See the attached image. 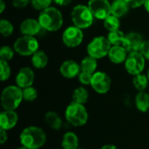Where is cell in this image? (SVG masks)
<instances>
[{
  "label": "cell",
  "instance_id": "1",
  "mask_svg": "<svg viewBox=\"0 0 149 149\" xmlns=\"http://www.w3.org/2000/svg\"><path fill=\"white\" fill-rule=\"evenodd\" d=\"M19 141L21 145L27 149H38L46 142V134L42 128L31 126L21 132Z\"/></svg>",
  "mask_w": 149,
  "mask_h": 149
},
{
  "label": "cell",
  "instance_id": "2",
  "mask_svg": "<svg viewBox=\"0 0 149 149\" xmlns=\"http://www.w3.org/2000/svg\"><path fill=\"white\" fill-rule=\"evenodd\" d=\"M38 20L43 30L50 32L58 31L64 23L61 11L55 7H49L40 11Z\"/></svg>",
  "mask_w": 149,
  "mask_h": 149
},
{
  "label": "cell",
  "instance_id": "3",
  "mask_svg": "<svg viewBox=\"0 0 149 149\" xmlns=\"http://www.w3.org/2000/svg\"><path fill=\"white\" fill-rule=\"evenodd\" d=\"M23 100V90L17 86H8L2 91L1 106L3 110H16Z\"/></svg>",
  "mask_w": 149,
  "mask_h": 149
},
{
  "label": "cell",
  "instance_id": "4",
  "mask_svg": "<svg viewBox=\"0 0 149 149\" xmlns=\"http://www.w3.org/2000/svg\"><path fill=\"white\" fill-rule=\"evenodd\" d=\"M65 115L67 122L73 127H82L88 120V113L85 106L73 101L67 106Z\"/></svg>",
  "mask_w": 149,
  "mask_h": 149
},
{
  "label": "cell",
  "instance_id": "5",
  "mask_svg": "<svg viewBox=\"0 0 149 149\" xmlns=\"http://www.w3.org/2000/svg\"><path fill=\"white\" fill-rule=\"evenodd\" d=\"M71 18L73 25L83 30L89 28L93 24L94 17L87 5L78 4L72 8Z\"/></svg>",
  "mask_w": 149,
  "mask_h": 149
},
{
  "label": "cell",
  "instance_id": "6",
  "mask_svg": "<svg viewBox=\"0 0 149 149\" xmlns=\"http://www.w3.org/2000/svg\"><path fill=\"white\" fill-rule=\"evenodd\" d=\"M39 44L38 39L32 36H26L23 35L16 39L13 45L14 51L23 56H32L37 51H38Z\"/></svg>",
  "mask_w": 149,
  "mask_h": 149
},
{
  "label": "cell",
  "instance_id": "7",
  "mask_svg": "<svg viewBox=\"0 0 149 149\" xmlns=\"http://www.w3.org/2000/svg\"><path fill=\"white\" fill-rule=\"evenodd\" d=\"M112 47L111 43L103 36L95 37L87 45V53L89 56L96 58L100 59L105 58L108 55L109 51Z\"/></svg>",
  "mask_w": 149,
  "mask_h": 149
},
{
  "label": "cell",
  "instance_id": "8",
  "mask_svg": "<svg viewBox=\"0 0 149 149\" xmlns=\"http://www.w3.org/2000/svg\"><path fill=\"white\" fill-rule=\"evenodd\" d=\"M146 58L141 53V52H134L128 53V56L125 61V68L127 72L133 75H138L142 73L145 68Z\"/></svg>",
  "mask_w": 149,
  "mask_h": 149
},
{
  "label": "cell",
  "instance_id": "9",
  "mask_svg": "<svg viewBox=\"0 0 149 149\" xmlns=\"http://www.w3.org/2000/svg\"><path fill=\"white\" fill-rule=\"evenodd\" d=\"M84 34L82 29L72 25L67 27L62 35V41L66 47L69 48H75L78 47L83 41Z\"/></svg>",
  "mask_w": 149,
  "mask_h": 149
},
{
  "label": "cell",
  "instance_id": "10",
  "mask_svg": "<svg viewBox=\"0 0 149 149\" xmlns=\"http://www.w3.org/2000/svg\"><path fill=\"white\" fill-rule=\"evenodd\" d=\"M87 6L89 7L93 17L97 19L104 20L112 14V3H110L108 0H89Z\"/></svg>",
  "mask_w": 149,
  "mask_h": 149
},
{
  "label": "cell",
  "instance_id": "11",
  "mask_svg": "<svg viewBox=\"0 0 149 149\" xmlns=\"http://www.w3.org/2000/svg\"><path fill=\"white\" fill-rule=\"evenodd\" d=\"M111 84L112 81L107 73L98 71L93 74L91 86L96 93L100 94H105L108 93L111 88Z\"/></svg>",
  "mask_w": 149,
  "mask_h": 149
},
{
  "label": "cell",
  "instance_id": "12",
  "mask_svg": "<svg viewBox=\"0 0 149 149\" xmlns=\"http://www.w3.org/2000/svg\"><path fill=\"white\" fill-rule=\"evenodd\" d=\"M144 41L145 40L143 39V37L141 33L133 31L126 35L122 45L124 46V48L127 50L128 53H131L134 52H140Z\"/></svg>",
  "mask_w": 149,
  "mask_h": 149
},
{
  "label": "cell",
  "instance_id": "13",
  "mask_svg": "<svg viewBox=\"0 0 149 149\" xmlns=\"http://www.w3.org/2000/svg\"><path fill=\"white\" fill-rule=\"evenodd\" d=\"M35 80V73L30 67L21 68L16 75V84L21 89L31 86Z\"/></svg>",
  "mask_w": 149,
  "mask_h": 149
},
{
  "label": "cell",
  "instance_id": "14",
  "mask_svg": "<svg viewBox=\"0 0 149 149\" xmlns=\"http://www.w3.org/2000/svg\"><path fill=\"white\" fill-rule=\"evenodd\" d=\"M80 72H81L80 65L72 59H68L64 61L59 67L60 74L66 79H74L79 75Z\"/></svg>",
  "mask_w": 149,
  "mask_h": 149
},
{
  "label": "cell",
  "instance_id": "15",
  "mask_svg": "<svg viewBox=\"0 0 149 149\" xmlns=\"http://www.w3.org/2000/svg\"><path fill=\"white\" fill-rule=\"evenodd\" d=\"M43 30L38 19L26 18L20 24V31L23 35L35 37Z\"/></svg>",
  "mask_w": 149,
  "mask_h": 149
},
{
  "label": "cell",
  "instance_id": "16",
  "mask_svg": "<svg viewBox=\"0 0 149 149\" xmlns=\"http://www.w3.org/2000/svg\"><path fill=\"white\" fill-rule=\"evenodd\" d=\"M18 121L17 113L15 110H3L0 113V127L8 131L12 129Z\"/></svg>",
  "mask_w": 149,
  "mask_h": 149
},
{
  "label": "cell",
  "instance_id": "17",
  "mask_svg": "<svg viewBox=\"0 0 149 149\" xmlns=\"http://www.w3.org/2000/svg\"><path fill=\"white\" fill-rule=\"evenodd\" d=\"M123 45H112L107 55L110 61L113 64L119 65L125 63L128 54Z\"/></svg>",
  "mask_w": 149,
  "mask_h": 149
},
{
  "label": "cell",
  "instance_id": "18",
  "mask_svg": "<svg viewBox=\"0 0 149 149\" xmlns=\"http://www.w3.org/2000/svg\"><path fill=\"white\" fill-rule=\"evenodd\" d=\"M129 8V5L126 3L125 0H113L112 3L111 13L120 18L124 17L128 12Z\"/></svg>",
  "mask_w": 149,
  "mask_h": 149
},
{
  "label": "cell",
  "instance_id": "19",
  "mask_svg": "<svg viewBox=\"0 0 149 149\" xmlns=\"http://www.w3.org/2000/svg\"><path fill=\"white\" fill-rule=\"evenodd\" d=\"M61 145L63 149H79V138L73 132H67L63 136Z\"/></svg>",
  "mask_w": 149,
  "mask_h": 149
},
{
  "label": "cell",
  "instance_id": "20",
  "mask_svg": "<svg viewBox=\"0 0 149 149\" xmlns=\"http://www.w3.org/2000/svg\"><path fill=\"white\" fill-rule=\"evenodd\" d=\"M136 108L141 113H147L149 111V93L145 91L139 92L135 97Z\"/></svg>",
  "mask_w": 149,
  "mask_h": 149
},
{
  "label": "cell",
  "instance_id": "21",
  "mask_svg": "<svg viewBox=\"0 0 149 149\" xmlns=\"http://www.w3.org/2000/svg\"><path fill=\"white\" fill-rule=\"evenodd\" d=\"M45 122L47 123V125L52 129L57 130V131L61 129L62 125H63V121H62L60 116L57 113H55L53 111L47 112L45 113Z\"/></svg>",
  "mask_w": 149,
  "mask_h": 149
},
{
  "label": "cell",
  "instance_id": "22",
  "mask_svg": "<svg viewBox=\"0 0 149 149\" xmlns=\"http://www.w3.org/2000/svg\"><path fill=\"white\" fill-rule=\"evenodd\" d=\"M31 64L37 69H43L48 64V56L44 51H37L31 56Z\"/></svg>",
  "mask_w": 149,
  "mask_h": 149
},
{
  "label": "cell",
  "instance_id": "23",
  "mask_svg": "<svg viewBox=\"0 0 149 149\" xmlns=\"http://www.w3.org/2000/svg\"><path fill=\"white\" fill-rule=\"evenodd\" d=\"M97 60L98 59H96V58H94L89 55L87 57L84 58L80 63L81 72H89L92 74L96 72L97 66H98Z\"/></svg>",
  "mask_w": 149,
  "mask_h": 149
},
{
  "label": "cell",
  "instance_id": "24",
  "mask_svg": "<svg viewBox=\"0 0 149 149\" xmlns=\"http://www.w3.org/2000/svg\"><path fill=\"white\" fill-rule=\"evenodd\" d=\"M88 98H89V93L83 86H79L73 91V93H72V101L73 102L85 105L87 102Z\"/></svg>",
  "mask_w": 149,
  "mask_h": 149
},
{
  "label": "cell",
  "instance_id": "25",
  "mask_svg": "<svg viewBox=\"0 0 149 149\" xmlns=\"http://www.w3.org/2000/svg\"><path fill=\"white\" fill-rule=\"evenodd\" d=\"M107 39L111 43L112 45H122L126 38V35L122 31L116 30L113 31H109L107 35Z\"/></svg>",
  "mask_w": 149,
  "mask_h": 149
},
{
  "label": "cell",
  "instance_id": "26",
  "mask_svg": "<svg viewBox=\"0 0 149 149\" xmlns=\"http://www.w3.org/2000/svg\"><path fill=\"white\" fill-rule=\"evenodd\" d=\"M149 79L148 78V75H145L143 73H140L138 75L134 76L133 79V85L134 86L135 89L138 90L139 92L145 91V89L148 86Z\"/></svg>",
  "mask_w": 149,
  "mask_h": 149
},
{
  "label": "cell",
  "instance_id": "27",
  "mask_svg": "<svg viewBox=\"0 0 149 149\" xmlns=\"http://www.w3.org/2000/svg\"><path fill=\"white\" fill-rule=\"evenodd\" d=\"M103 24H104V27L108 31H113L119 30L120 26V18L113 16V14H111L103 20Z\"/></svg>",
  "mask_w": 149,
  "mask_h": 149
},
{
  "label": "cell",
  "instance_id": "28",
  "mask_svg": "<svg viewBox=\"0 0 149 149\" xmlns=\"http://www.w3.org/2000/svg\"><path fill=\"white\" fill-rule=\"evenodd\" d=\"M14 31V26L10 21L8 19H1L0 20V33L3 37H10L12 35Z\"/></svg>",
  "mask_w": 149,
  "mask_h": 149
},
{
  "label": "cell",
  "instance_id": "29",
  "mask_svg": "<svg viewBox=\"0 0 149 149\" xmlns=\"http://www.w3.org/2000/svg\"><path fill=\"white\" fill-rule=\"evenodd\" d=\"M11 74V70L9 63L4 60L0 59V79L1 81L7 80Z\"/></svg>",
  "mask_w": 149,
  "mask_h": 149
},
{
  "label": "cell",
  "instance_id": "30",
  "mask_svg": "<svg viewBox=\"0 0 149 149\" xmlns=\"http://www.w3.org/2000/svg\"><path fill=\"white\" fill-rule=\"evenodd\" d=\"M22 90H23L24 100L31 102V101H34L38 98V91L32 86L26 87V88H24Z\"/></svg>",
  "mask_w": 149,
  "mask_h": 149
},
{
  "label": "cell",
  "instance_id": "31",
  "mask_svg": "<svg viewBox=\"0 0 149 149\" xmlns=\"http://www.w3.org/2000/svg\"><path fill=\"white\" fill-rule=\"evenodd\" d=\"M14 49L8 45L2 46L0 49V59L7 62L11 60L14 57Z\"/></svg>",
  "mask_w": 149,
  "mask_h": 149
},
{
  "label": "cell",
  "instance_id": "32",
  "mask_svg": "<svg viewBox=\"0 0 149 149\" xmlns=\"http://www.w3.org/2000/svg\"><path fill=\"white\" fill-rule=\"evenodd\" d=\"M53 0H31V4L33 9L37 10H44L51 7V3Z\"/></svg>",
  "mask_w": 149,
  "mask_h": 149
},
{
  "label": "cell",
  "instance_id": "33",
  "mask_svg": "<svg viewBox=\"0 0 149 149\" xmlns=\"http://www.w3.org/2000/svg\"><path fill=\"white\" fill-rule=\"evenodd\" d=\"M79 82L84 85V86H88L91 85L92 82V79H93V74L89 73V72H80L79 75L78 76Z\"/></svg>",
  "mask_w": 149,
  "mask_h": 149
},
{
  "label": "cell",
  "instance_id": "34",
  "mask_svg": "<svg viewBox=\"0 0 149 149\" xmlns=\"http://www.w3.org/2000/svg\"><path fill=\"white\" fill-rule=\"evenodd\" d=\"M31 2V0H11L12 5L17 9H23L26 7Z\"/></svg>",
  "mask_w": 149,
  "mask_h": 149
},
{
  "label": "cell",
  "instance_id": "35",
  "mask_svg": "<svg viewBox=\"0 0 149 149\" xmlns=\"http://www.w3.org/2000/svg\"><path fill=\"white\" fill-rule=\"evenodd\" d=\"M126 3L129 5L130 8L133 9H137L142 5H144L146 0H125Z\"/></svg>",
  "mask_w": 149,
  "mask_h": 149
},
{
  "label": "cell",
  "instance_id": "36",
  "mask_svg": "<svg viewBox=\"0 0 149 149\" xmlns=\"http://www.w3.org/2000/svg\"><path fill=\"white\" fill-rule=\"evenodd\" d=\"M140 52L144 56V58L149 61V40H145L144 41Z\"/></svg>",
  "mask_w": 149,
  "mask_h": 149
},
{
  "label": "cell",
  "instance_id": "37",
  "mask_svg": "<svg viewBox=\"0 0 149 149\" xmlns=\"http://www.w3.org/2000/svg\"><path fill=\"white\" fill-rule=\"evenodd\" d=\"M8 139V135H7V131L1 128L0 129V143L2 145H3L5 143V141Z\"/></svg>",
  "mask_w": 149,
  "mask_h": 149
},
{
  "label": "cell",
  "instance_id": "38",
  "mask_svg": "<svg viewBox=\"0 0 149 149\" xmlns=\"http://www.w3.org/2000/svg\"><path fill=\"white\" fill-rule=\"evenodd\" d=\"M72 0H53V2L55 3H57L58 5L60 6H67L72 3Z\"/></svg>",
  "mask_w": 149,
  "mask_h": 149
},
{
  "label": "cell",
  "instance_id": "39",
  "mask_svg": "<svg viewBox=\"0 0 149 149\" xmlns=\"http://www.w3.org/2000/svg\"><path fill=\"white\" fill-rule=\"evenodd\" d=\"M100 149H118L117 147H115L114 145H111V144H107V145H104Z\"/></svg>",
  "mask_w": 149,
  "mask_h": 149
},
{
  "label": "cell",
  "instance_id": "40",
  "mask_svg": "<svg viewBox=\"0 0 149 149\" xmlns=\"http://www.w3.org/2000/svg\"><path fill=\"white\" fill-rule=\"evenodd\" d=\"M5 9V3L3 0H0V13H3Z\"/></svg>",
  "mask_w": 149,
  "mask_h": 149
},
{
  "label": "cell",
  "instance_id": "41",
  "mask_svg": "<svg viewBox=\"0 0 149 149\" xmlns=\"http://www.w3.org/2000/svg\"><path fill=\"white\" fill-rule=\"evenodd\" d=\"M144 7H145L146 10L149 13V0H146V2L144 3Z\"/></svg>",
  "mask_w": 149,
  "mask_h": 149
},
{
  "label": "cell",
  "instance_id": "42",
  "mask_svg": "<svg viewBox=\"0 0 149 149\" xmlns=\"http://www.w3.org/2000/svg\"><path fill=\"white\" fill-rule=\"evenodd\" d=\"M17 149H27L26 148H24V147H23V146H22V147H19V148H17Z\"/></svg>",
  "mask_w": 149,
  "mask_h": 149
},
{
  "label": "cell",
  "instance_id": "43",
  "mask_svg": "<svg viewBox=\"0 0 149 149\" xmlns=\"http://www.w3.org/2000/svg\"><path fill=\"white\" fill-rule=\"evenodd\" d=\"M147 75H148V79H149V69H148V74H147Z\"/></svg>",
  "mask_w": 149,
  "mask_h": 149
},
{
  "label": "cell",
  "instance_id": "44",
  "mask_svg": "<svg viewBox=\"0 0 149 149\" xmlns=\"http://www.w3.org/2000/svg\"><path fill=\"white\" fill-rule=\"evenodd\" d=\"M79 149H86V148H79Z\"/></svg>",
  "mask_w": 149,
  "mask_h": 149
}]
</instances>
